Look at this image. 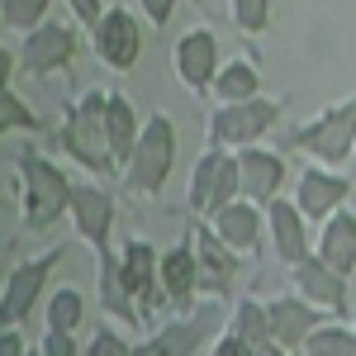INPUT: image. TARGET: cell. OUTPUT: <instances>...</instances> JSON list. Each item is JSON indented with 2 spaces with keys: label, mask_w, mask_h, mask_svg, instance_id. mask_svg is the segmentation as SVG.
<instances>
[{
  "label": "cell",
  "mask_w": 356,
  "mask_h": 356,
  "mask_svg": "<svg viewBox=\"0 0 356 356\" xmlns=\"http://www.w3.org/2000/svg\"><path fill=\"white\" fill-rule=\"evenodd\" d=\"M105 95L110 90H86L72 100V110L62 119V152L72 157V162L90 171V176H119V166H114V152H110V134H105Z\"/></svg>",
  "instance_id": "6da1fadb"
},
{
  "label": "cell",
  "mask_w": 356,
  "mask_h": 356,
  "mask_svg": "<svg viewBox=\"0 0 356 356\" xmlns=\"http://www.w3.org/2000/svg\"><path fill=\"white\" fill-rule=\"evenodd\" d=\"M72 204V176L57 162L24 152L19 157V214H24L29 233H48L57 219H67Z\"/></svg>",
  "instance_id": "7a4b0ae2"
},
{
  "label": "cell",
  "mask_w": 356,
  "mask_h": 356,
  "mask_svg": "<svg viewBox=\"0 0 356 356\" xmlns=\"http://www.w3.org/2000/svg\"><path fill=\"white\" fill-rule=\"evenodd\" d=\"M171 166H176V124L166 114H152L138 134V147L129 166H124V186L143 200H157L171 181Z\"/></svg>",
  "instance_id": "3957f363"
},
{
  "label": "cell",
  "mask_w": 356,
  "mask_h": 356,
  "mask_svg": "<svg viewBox=\"0 0 356 356\" xmlns=\"http://www.w3.org/2000/svg\"><path fill=\"white\" fill-rule=\"evenodd\" d=\"M223 328H228V304H223V295H214V300L195 304L186 318H176L162 332H152L147 342H138L134 352L138 356H195V352H209V342Z\"/></svg>",
  "instance_id": "277c9868"
},
{
  "label": "cell",
  "mask_w": 356,
  "mask_h": 356,
  "mask_svg": "<svg viewBox=\"0 0 356 356\" xmlns=\"http://www.w3.org/2000/svg\"><path fill=\"white\" fill-rule=\"evenodd\" d=\"M290 143H295L300 152H309L314 162L342 166L352 157V143H356V95L337 100L328 110H318L309 124H300V129L290 134Z\"/></svg>",
  "instance_id": "5b68a950"
},
{
  "label": "cell",
  "mask_w": 356,
  "mask_h": 356,
  "mask_svg": "<svg viewBox=\"0 0 356 356\" xmlns=\"http://www.w3.org/2000/svg\"><path fill=\"white\" fill-rule=\"evenodd\" d=\"M228 200H238V152H233V147H219V143H209V147L200 152V162L191 166L186 204H191L195 219H214Z\"/></svg>",
  "instance_id": "8992f818"
},
{
  "label": "cell",
  "mask_w": 356,
  "mask_h": 356,
  "mask_svg": "<svg viewBox=\"0 0 356 356\" xmlns=\"http://www.w3.org/2000/svg\"><path fill=\"white\" fill-rule=\"evenodd\" d=\"M57 261H62V247H53V252H43V257H29V261H15V266H10L5 290H0V328H19L29 314H33V304H38L43 290H48V275H53Z\"/></svg>",
  "instance_id": "52a82bcc"
},
{
  "label": "cell",
  "mask_w": 356,
  "mask_h": 356,
  "mask_svg": "<svg viewBox=\"0 0 356 356\" xmlns=\"http://www.w3.org/2000/svg\"><path fill=\"white\" fill-rule=\"evenodd\" d=\"M275 119H280V100H261V95L228 100L209 119V143H219V147H247V143L266 138V129H271Z\"/></svg>",
  "instance_id": "ba28073f"
},
{
  "label": "cell",
  "mask_w": 356,
  "mask_h": 356,
  "mask_svg": "<svg viewBox=\"0 0 356 356\" xmlns=\"http://www.w3.org/2000/svg\"><path fill=\"white\" fill-rule=\"evenodd\" d=\"M90 48L110 72H129L143 57V24L124 5H105V15L90 24Z\"/></svg>",
  "instance_id": "9c48e42d"
},
{
  "label": "cell",
  "mask_w": 356,
  "mask_h": 356,
  "mask_svg": "<svg viewBox=\"0 0 356 356\" xmlns=\"http://www.w3.org/2000/svg\"><path fill=\"white\" fill-rule=\"evenodd\" d=\"M67 219H72L76 238H81V243L90 247L95 257L114 252V247H110V233H114V200H110V191H105L100 181H81V186H72Z\"/></svg>",
  "instance_id": "30bf717a"
},
{
  "label": "cell",
  "mask_w": 356,
  "mask_h": 356,
  "mask_svg": "<svg viewBox=\"0 0 356 356\" xmlns=\"http://www.w3.org/2000/svg\"><path fill=\"white\" fill-rule=\"evenodd\" d=\"M76 57V33L57 19H38L33 29H24V48H19V72L24 76H53L67 72Z\"/></svg>",
  "instance_id": "8fae6325"
},
{
  "label": "cell",
  "mask_w": 356,
  "mask_h": 356,
  "mask_svg": "<svg viewBox=\"0 0 356 356\" xmlns=\"http://www.w3.org/2000/svg\"><path fill=\"white\" fill-rule=\"evenodd\" d=\"M290 275H295V290H300L309 304H318L323 314H347V309H352V275H342L337 266H328L318 252L300 257V261L290 266Z\"/></svg>",
  "instance_id": "7c38bea8"
},
{
  "label": "cell",
  "mask_w": 356,
  "mask_h": 356,
  "mask_svg": "<svg viewBox=\"0 0 356 356\" xmlns=\"http://www.w3.org/2000/svg\"><path fill=\"white\" fill-rule=\"evenodd\" d=\"M171 62H176V76H181V86H186L191 95L214 90V76H219V62H223L214 29H191V33H181Z\"/></svg>",
  "instance_id": "4fadbf2b"
},
{
  "label": "cell",
  "mask_w": 356,
  "mask_h": 356,
  "mask_svg": "<svg viewBox=\"0 0 356 356\" xmlns=\"http://www.w3.org/2000/svg\"><path fill=\"white\" fill-rule=\"evenodd\" d=\"M157 247L147 243V238H129V243L119 247V280H124V290L134 295L138 314H152L157 304H162V280H157Z\"/></svg>",
  "instance_id": "5bb4252c"
},
{
  "label": "cell",
  "mask_w": 356,
  "mask_h": 356,
  "mask_svg": "<svg viewBox=\"0 0 356 356\" xmlns=\"http://www.w3.org/2000/svg\"><path fill=\"white\" fill-rule=\"evenodd\" d=\"M238 152V195H247L252 204H271L275 195L285 191V157L280 152H266V147H257V143H247V147H233Z\"/></svg>",
  "instance_id": "9a60e30c"
},
{
  "label": "cell",
  "mask_w": 356,
  "mask_h": 356,
  "mask_svg": "<svg viewBox=\"0 0 356 356\" xmlns=\"http://www.w3.org/2000/svg\"><path fill=\"white\" fill-rule=\"evenodd\" d=\"M347 195H352V181L337 176V171L323 166V162H314L309 171H300V181H295V204H300L304 219H314V223H323L332 209H342Z\"/></svg>",
  "instance_id": "2e32d148"
},
{
  "label": "cell",
  "mask_w": 356,
  "mask_h": 356,
  "mask_svg": "<svg viewBox=\"0 0 356 356\" xmlns=\"http://www.w3.org/2000/svg\"><path fill=\"white\" fill-rule=\"evenodd\" d=\"M323 309L309 304L304 295H280V300H266V323H271V337L280 352H304V337L318 328Z\"/></svg>",
  "instance_id": "e0dca14e"
},
{
  "label": "cell",
  "mask_w": 356,
  "mask_h": 356,
  "mask_svg": "<svg viewBox=\"0 0 356 356\" xmlns=\"http://www.w3.org/2000/svg\"><path fill=\"white\" fill-rule=\"evenodd\" d=\"M214 233H219L223 243L233 247L238 257H252V252H261V233H266V209L261 204H252L247 195L238 200H228L219 214H214Z\"/></svg>",
  "instance_id": "ac0fdd59"
},
{
  "label": "cell",
  "mask_w": 356,
  "mask_h": 356,
  "mask_svg": "<svg viewBox=\"0 0 356 356\" xmlns=\"http://www.w3.org/2000/svg\"><path fill=\"white\" fill-rule=\"evenodd\" d=\"M304 214L295 200H285V195H275L271 204H266V233H271V247L275 257H280V266H295L300 257H309V228H304Z\"/></svg>",
  "instance_id": "d6986e66"
},
{
  "label": "cell",
  "mask_w": 356,
  "mask_h": 356,
  "mask_svg": "<svg viewBox=\"0 0 356 356\" xmlns=\"http://www.w3.org/2000/svg\"><path fill=\"white\" fill-rule=\"evenodd\" d=\"M191 247H195V257H200V280H204V285H228L233 271H238V261H243V257L214 233L209 219L191 223Z\"/></svg>",
  "instance_id": "ffe728a7"
},
{
  "label": "cell",
  "mask_w": 356,
  "mask_h": 356,
  "mask_svg": "<svg viewBox=\"0 0 356 356\" xmlns=\"http://www.w3.org/2000/svg\"><path fill=\"white\" fill-rule=\"evenodd\" d=\"M157 280H162V300H176V304L191 300L200 290V257H195V247L191 243L166 247L157 257Z\"/></svg>",
  "instance_id": "44dd1931"
},
{
  "label": "cell",
  "mask_w": 356,
  "mask_h": 356,
  "mask_svg": "<svg viewBox=\"0 0 356 356\" xmlns=\"http://www.w3.org/2000/svg\"><path fill=\"white\" fill-rule=\"evenodd\" d=\"M105 134H110L114 166H119V176H124V166H129V157H134V147H138L143 124H138L134 100H129V95H119V90H110V95H105Z\"/></svg>",
  "instance_id": "7402d4cb"
},
{
  "label": "cell",
  "mask_w": 356,
  "mask_h": 356,
  "mask_svg": "<svg viewBox=\"0 0 356 356\" xmlns=\"http://www.w3.org/2000/svg\"><path fill=\"white\" fill-rule=\"evenodd\" d=\"M318 257L337 266L342 275H356V214H342L332 209L323 219V233H318Z\"/></svg>",
  "instance_id": "603a6c76"
},
{
  "label": "cell",
  "mask_w": 356,
  "mask_h": 356,
  "mask_svg": "<svg viewBox=\"0 0 356 356\" xmlns=\"http://www.w3.org/2000/svg\"><path fill=\"white\" fill-rule=\"evenodd\" d=\"M228 328L252 347V356H280V347H275V337H271V323H266V304L261 300H252V295L238 300L233 314H228Z\"/></svg>",
  "instance_id": "cb8c5ba5"
},
{
  "label": "cell",
  "mask_w": 356,
  "mask_h": 356,
  "mask_svg": "<svg viewBox=\"0 0 356 356\" xmlns=\"http://www.w3.org/2000/svg\"><path fill=\"white\" fill-rule=\"evenodd\" d=\"M214 95H219V105H228V100H252V95H261V72L252 67V57H233V62H219V76H214Z\"/></svg>",
  "instance_id": "d4e9b609"
},
{
  "label": "cell",
  "mask_w": 356,
  "mask_h": 356,
  "mask_svg": "<svg viewBox=\"0 0 356 356\" xmlns=\"http://www.w3.org/2000/svg\"><path fill=\"white\" fill-rule=\"evenodd\" d=\"M86 318V295L76 285H57L48 295V328H62V332H76Z\"/></svg>",
  "instance_id": "484cf974"
},
{
  "label": "cell",
  "mask_w": 356,
  "mask_h": 356,
  "mask_svg": "<svg viewBox=\"0 0 356 356\" xmlns=\"http://www.w3.org/2000/svg\"><path fill=\"white\" fill-rule=\"evenodd\" d=\"M304 352L309 356H356V332L347 323H318L304 337Z\"/></svg>",
  "instance_id": "4316f807"
},
{
  "label": "cell",
  "mask_w": 356,
  "mask_h": 356,
  "mask_svg": "<svg viewBox=\"0 0 356 356\" xmlns=\"http://www.w3.org/2000/svg\"><path fill=\"white\" fill-rule=\"evenodd\" d=\"M15 129H19V134H33V129H38V114L29 110L15 90H0V138L15 134Z\"/></svg>",
  "instance_id": "83f0119b"
},
{
  "label": "cell",
  "mask_w": 356,
  "mask_h": 356,
  "mask_svg": "<svg viewBox=\"0 0 356 356\" xmlns=\"http://www.w3.org/2000/svg\"><path fill=\"white\" fill-rule=\"evenodd\" d=\"M228 10H233V24L252 38L266 33V24H271V0H228Z\"/></svg>",
  "instance_id": "f1b7e54d"
},
{
  "label": "cell",
  "mask_w": 356,
  "mask_h": 356,
  "mask_svg": "<svg viewBox=\"0 0 356 356\" xmlns=\"http://www.w3.org/2000/svg\"><path fill=\"white\" fill-rule=\"evenodd\" d=\"M48 15V0H0V19L10 29H33Z\"/></svg>",
  "instance_id": "f546056e"
},
{
  "label": "cell",
  "mask_w": 356,
  "mask_h": 356,
  "mask_svg": "<svg viewBox=\"0 0 356 356\" xmlns=\"http://www.w3.org/2000/svg\"><path fill=\"white\" fill-rule=\"evenodd\" d=\"M86 352H90V356H129V352H134V342L119 337L114 328H95V332H90V342H86Z\"/></svg>",
  "instance_id": "4dcf8cb0"
},
{
  "label": "cell",
  "mask_w": 356,
  "mask_h": 356,
  "mask_svg": "<svg viewBox=\"0 0 356 356\" xmlns=\"http://www.w3.org/2000/svg\"><path fill=\"white\" fill-rule=\"evenodd\" d=\"M38 352H43V356H81L86 342H76V332L48 328V332H43V342H38Z\"/></svg>",
  "instance_id": "1f68e13d"
},
{
  "label": "cell",
  "mask_w": 356,
  "mask_h": 356,
  "mask_svg": "<svg viewBox=\"0 0 356 356\" xmlns=\"http://www.w3.org/2000/svg\"><path fill=\"white\" fill-rule=\"evenodd\" d=\"M209 352H214V356H252V347H247V342H243L233 328H223L219 337L209 342Z\"/></svg>",
  "instance_id": "d6a6232c"
},
{
  "label": "cell",
  "mask_w": 356,
  "mask_h": 356,
  "mask_svg": "<svg viewBox=\"0 0 356 356\" xmlns=\"http://www.w3.org/2000/svg\"><path fill=\"white\" fill-rule=\"evenodd\" d=\"M138 5H143L147 24H157V29H166V19L176 15V0H138Z\"/></svg>",
  "instance_id": "836d02e7"
},
{
  "label": "cell",
  "mask_w": 356,
  "mask_h": 356,
  "mask_svg": "<svg viewBox=\"0 0 356 356\" xmlns=\"http://www.w3.org/2000/svg\"><path fill=\"white\" fill-rule=\"evenodd\" d=\"M67 10H72L81 24H95V19L105 15V0H67Z\"/></svg>",
  "instance_id": "e575fe53"
},
{
  "label": "cell",
  "mask_w": 356,
  "mask_h": 356,
  "mask_svg": "<svg viewBox=\"0 0 356 356\" xmlns=\"http://www.w3.org/2000/svg\"><path fill=\"white\" fill-rule=\"evenodd\" d=\"M19 352H24L19 328H0V356H19Z\"/></svg>",
  "instance_id": "d590c367"
},
{
  "label": "cell",
  "mask_w": 356,
  "mask_h": 356,
  "mask_svg": "<svg viewBox=\"0 0 356 356\" xmlns=\"http://www.w3.org/2000/svg\"><path fill=\"white\" fill-rule=\"evenodd\" d=\"M10 76H15V53L0 48V90H10Z\"/></svg>",
  "instance_id": "8d00e7d4"
},
{
  "label": "cell",
  "mask_w": 356,
  "mask_h": 356,
  "mask_svg": "<svg viewBox=\"0 0 356 356\" xmlns=\"http://www.w3.org/2000/svg\"><path fill=\"white\" fill-rule=\"evenodd\" d=\"M352 332H356V300H352Z\"/></svg>",
  "instance_id": "74e56055"
},
{
  "label": "cell",
  "mask_w": 356,
  "mask_h": 356,
  "mask_svg": "<svg viewBox=\"0 0 356 356\" xmlns=\"http://www.w3.org/2000/svg\"><path fill=\"white\" fill-rule=\"evenodd\" d=\"M352 152H356V143H352Z\"/></svg>",
  "instance_id": "f35d334b"
}]
</instances>
